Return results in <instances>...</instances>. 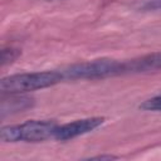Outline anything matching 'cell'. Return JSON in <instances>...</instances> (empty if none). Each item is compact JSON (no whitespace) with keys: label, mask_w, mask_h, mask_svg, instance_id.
<instances>
[{"label":"cell","mask_w":161,"mask_h":161,"mask_svg":"<svg viewBox=\"0 0 161 161\" xmlns=\"http://www.w3.org/2000/svg\"><path fill=\"white\" fill-rule=\"evenodd\" d=\"M161 70V52L133 58L121 64V74H137Z\"/></svg>","instance_id":"cell-5"},{"label":"cell","mask_w":161,"mask_h":161,"mask_svg":"<svg viewBox=\"0 0 161 161\" xmlns=\"http://www.w3.org/2000/svg\"><path fill=\"white\" fill-rule=\"evenodd\" d=\"M58 123L53 119H30L20 125L5 126L0 131V138L3 142H43L53 138Z\"/></svg>","instance_id":"cell-2"},{"label":"cell","mask_w":161,"mask_h":161,"mask_svg":"<svg viewBox=\"0 0 161 161\" xmlns=\"http://www.w3.org/2000/svg\"><path fill=\"white\" fill-rule=\"evenodd\" d=\"M158 6H160V8H161V0H160V1H158Z\"/></svg>","instance_id":"cell-10"},{"label":"cell","mask_w":161,"mask_h":161,"mask_svg":"<svg viewBox=\"0 0 161 161\" xmlns=\"http://www.w3.org/2000/svg\"><path fill=\"white\" fill-rule=\"evenodd\" d=\"M104 122H106L104 117H88V118L75 119L64 125H58L53 138L57 141H69L97 130Z\"/></svg>","instance_id":"cell-4"},{"label":"cell","mask_w":161,"mask_h":161,"mask_svg":"<svg viewBox=\"0 0 161 161\" xmlns=\"http://www.w3.org/2000/svg\"><path fill=\"white\" fill-rule=\"evenodd\" d=\"M116 158H118V157L113 156V155H99V156L91 157V160H116Z\"/></svg>","instance_id":"cell-9"},{"label":"cell","mask_w":161,"mask_h":161,"mask_svg":"<svg viewBox=\"0 0 161 161\" xmlns=\"http://www.w3.org/2000/svg\"><path fill=\"white\" fill-rule=\"evenodd\" d=\"M121 64L122 62L108 58L93 59L69 65L62 73L64 79H98L121 74Z\"/></svg>","instance_id":"cell-3"},{"label":"cell","mask_w":161,"mask_h":161,"mask_svg":"<svg viewBox=\"0 0 161 161\" xmlns=\"http://www.w3.org/2000/svg\"><path fill=\"white\" fill-rule=\"evenodd\" d=\"M64 79L62 70H44L19 73L4 77L0 82V91L8 94H23L38 89L53 87Z\"/></svg>","instance_id":"cell-1"},{"label":"cell","mask_w":161,"mask_h":161,"mask_svg":"<svg viewBox=\"0 0 161 161\" xmlns=\"http://www.w3.org/2000/svg\"><path fill=\"white\" fill-rule=\"evenodd\" d=\"M20 52L19 49H15V48H8V49H3V64H6V63H11L14 62L18 57H19Z\"/></svg>","instance_id":"cell-8"},{"label":"cell","mask_w":161,"mask_h":161,"mask_svg":"<svg viewBox=\"0 0 161 161\" xmlns=\"http://www.w3.org/2000/svg\"><path fill=\"white\" fill-rule=\"evenodd\" d=\"M34 103V99L26 96L21 94H10L9 99H4L1 103V114H13V113H19L24 112L29 108H31Z\"/></svg>","instance_id":"cell-6"},{"label":"cell","mask_w":161,"mask_h":161,"mask_svg":"<svg viewBox=\"0 0 161 161\" xmlns=\"http://www.w3.org/2000/svg\"><path fill=\"white\" fill-rule=\"evenodd\" d=\"M140 109L142 111H152V112H160L161 111V94L153 96L146 101H143L140 104Z\"/></svg>","instance_id":"cell-7"}]
</instances>
